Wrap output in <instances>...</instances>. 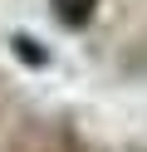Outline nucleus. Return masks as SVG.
I'll use <instances>...</instances> for the list:
<instances>
[{
    "instance_id": "f257e3e1",
    "label": "nucleus",
    "mask_w": 147,
    "mask_h": 152,
    "mask_svg": "<svg viewBox=\"0 0 147 152\" xmlns=\"http://www.w3.org/2000/svg\"><path fill=\"white\" fill-rule=\"evenodd\" d=\"M49 5H54V15H59L64 25H83L88 15H93L98 0H49Z\"/></svg>"
}]
</instances>
